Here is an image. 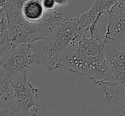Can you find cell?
<instances>
[{
	"label": "cell",
	"instance_id": "obj_13",
	"mask_svg": "<svg viewBox=\"0 0 125 116\" xmlns=\"http://www.w3.org/2000/svg\"><path fill=\"white\" fill-rule=\"evenodd\" d=\"M58 8H66L69 4V0H54Z\"/></svg>",
	"mask_w": 125,
	"mask_h": 116
},
{
	"label": "cell",
	"instance_id": "obj_9",
	"mask_svg": "<svg viewBox=\"0 0 125 116\" xmlns=\"http://www.w3.org/2000/svg\"><path fill=\"white\" fill-rule=\"evenodd\" d=\"M94 0H69V4L66 7L70 18L80 16L88 11L92 6Z\"/></svg>",
	"mask_w": 125,
	"mask_h": 116
},
{
	"label": "cell",
	"instance_id": "obj_1",
	"mask_svg": "<svg viewBox=\"0 0 125 116\" xmlns=\"http://www.w3.org/2000/svg\"><path fill=\"white\" fill-rule=\"evenodd\" d=\"M105 42L100 38L98 27L88 33L77 35L66 47L60 59L58 68L85 77L95 85L113 81L104 56Z\"/></svg>",
	"mask_w": 125,
	"mask_h": 116
},
{
	"label": "cell",
	"instance_id": "obj_10",
	"mask_svg": "<svg viewBox=\"0 0 125 116\" xmlns=\"http://www.w3.org/2000/svg\"><path fill=\"white\" fill-rule=\"evenodd\" d=\"M10 44L7 22L4 15H0V48Z\"/></svg>",
	"mask_w": 125,
	"mask_h": 116
},
{
	"label": "cell",
	"instance_id": "obj_3",
	"mask_svg": "<svg viewBox=\"0 0 125 116\" xmlns=\"http://www.w3.org/2000/svg\"><path fill=\"white\" fill-rule=\"evenodd\" d=\"M31 68L34 61L30 44L7 45L0 54V99L8 100L10 82Z\"/></svg>",
	"mask_w": 125,
	"mask_h": 116
},
{
	"label": "cell",
	"instance_id": "obj_6",
	"mask_svg": "<svg viewBox=\"0 0 125 116\" xmlns=\"http://www.w3.org/2000/svg\"><path fill=\"white\" fill-rule=\"evenodd\" d=\"M107 13L108 25L103 40L112 43L125 41V0L112 7Z\"/></svg>",
	"mask_w": 125,
	"mask_h": 116
},
{
	"label": "cell",
	"instance_id": "obj_2",
	"mask_svg": "<svg viewBox=\"0 0 125 116\" xmlns=\"http://www.w3.org/2000/svg\"><path fill=\"white\" fill-rule=\"evenodd\" d=\"M89 27L82 15L64 20L46 36L31 43L34 67L43 66L49 70L58 69L61 56L66 47L77 35L88 33Z\"/></svg>",
	"mask_w": 125,
	"mask_h": 116
},
{
	"label": "cell",
	"instance_id": "obj_5",
	"mask_svg": "<svg viewBox=\"0 0 125 116\" xmlns=\"http://www.w3.org/2000/svg\"><path fill=\"white\" fill-rule=\"evenodd\" d=\"M104 56L114 83L125 84V41L105 42Z\"/></svg>",
	"mask_w": 125,
	"mask_h": 116
},
{
	"label": "cell",
	"instance_id": "obj_14",
	"mask_svg": "<svg viewBox=\"0 0 125 116\" xmlns=\"http://www.w3.org/2000/svg\"><path fill=\"white\" fill-rule=\"evenodd\" d=\"M5 47H6V46H5ZM2 47V48H0V54H1V53H2V52H3V50L4 49V47Z\"/></svg>",
	"mask_w": 125,
	"mask_h": 116
},
{
	"label": "cell",
	"instance_id": "obj_11",
	"mask_svg": "<svg viewBox=\"0 0 125 116\" xmlns=\"http://www.w3.org/2000/svg\"><path fill=\"white\" fill-rule=\"evenodd\" d=\"M0 116H28L23 111L10 103L6 108H0Z\"/></svg>",
	"mask_w": 125,
	"mask_h": 116
},
{
	"label": "cell",
	"instance_id": "obj_8",
	"mask_svg": "<svg viewBox=\"0 0 125 116\" xmlns=\"http://www.w3.org/2000/svg\"><path fill=\"white\" fill-rule=\"evenodd\" d=\"M121 1L123 0H94L90 9L83 14L90 27L98 26L101 15L107 13L112 7Z\"/></svg>",
	"mask_w": 125,
	"mask_h": 116
},
{
	"label": "cell",
	"instance_id": "obj_12",
	"mask_svg": "<svg viewBox=\"0 0 125 116\" xmlns=\"http://www.w3.org/2000/svg\"><path fill=\"white\" fill-rule=\"evenodd\" d=\"M26 1L28 0H0V15H3V9L7 3L20 9L21 6Z\"/></svg>",
	"mask_w": 125,
	"mask_h": 116
},
{
	"label": "cell",
	"instance_id": "obj_4",
	"mask_svg": "<svg viewBox=\"0 0 125 116\" xmlns=\"http://www.w3.org/2000/svg\"><path fill=\"white\" fill-rule=\"evenodd\" d=\"M27 72L18 75L11 82L13 88V100L11 103L20 108L28 116H36L40 106V93L26 77Z\"/></svg>",
	"mask_w": 125,
	"mask_h": 116
},
{
	"label": "cell",
	"instance_id": "obj_7",
	"mask_svg": "<svg viewBox=\"0 0 125 116\" xmlns=\"http://www.w3.org/2000/svg\"><path fill=\"white\" fill-rule=\"evenodd\" d=\"M102 89L105 98L117 116H125V84L118 85L113 81L97 84Z\"/></svg>",
	"mask_w": 125,
	"mask_h": 116
}]
</instances>
